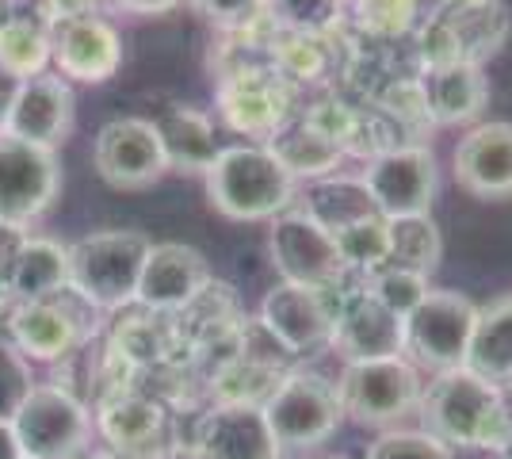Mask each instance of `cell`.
Returning <instances> with one entry per match:
<instances>
[{
	"instance_id": "cell-1",
	"label": "cell",
	"mask_w": 512,
	"mask_h": 459,
	"mask_svg": "<svg viewBox=\"0 0 512 459\" xmlns=\"http://www.w3.org/2000/svg\"><path fill=\"white\" fill-rule=\"evenodd\" d=\"M417 414L425 421V433L448 448H482L501 456L512 444V406L470 368L436 375L421 394Z\"/></svg>"
},
{
	"instance_id": "cell-2",
	"label": "cell",
	"mask_w": 512,
	"mask_h": 459,
	"mask_svg": "<svg viewBox=\"0 0 512 459\" xmlns=\"http://www.w3.org/2000/svg\"><path fill=\"white\" fill-rule=\"evenodd\" d=\"M207 196L218 215L234 222H272L291 211L299 180L268 146H226L207 169Z\"/></svg>"
},
{
	"instance_id": "cell-3",
	"label": "cell",
	"mask_w": 512,
	"mask_h": 459,
	"mask_svg": "<svg viewBox=\"0 0 512 459\" xmlns=\"http://www.w3.org/2000/svg\"><path fill=\"white\" fill-rule=\"evenodd\" d=\"M153 241L138 230H96L69 245V287L92 310L134 303Z\"/></svg>"
},
{
	"instance_id": "cell-4",
	"label": "cell",
	"mask_w": 512,
	"mask_h": 459,
	"mask_svg": "<svg viewBox=\"0 0 512 459\" xmlns=\"http://www.w3.org/2000/svg\"><path fill=\"white\" fill-rule=\"evenodd\" d=\"M12 429L31 459H85L96 433L85 398L62 383H35L16 406Z\"/></svg>"
},
{
	"instance_id": "cell-5",
	"label": "cell",
	"mask_w": 512,
	"mask_h": 459,
	"mask_svg": "<svg viewBox=\"0 0 512 459\" xmlns=\"http://www.w3.org/2000/svg\"><path fill=\"white\" fill-rule=\"evenodd\" d=\"M341 410L360 425L390 429L421 406V368L409 356H379V360H352L337 379Z\"/></svg>"
},
{
	"instance_id": "cell-6",
	"label": "cell",
	"mask_w": 512,
	"mask_h": 459,
	"mask_svg": "<svg viewBox=\"0 0 512 459\" xmlns=\"http://www.w3.org/2000/svg\"><path fill=\"white\" fill-rule=\"evenodd\" d=\"M264 417L279 452H306L329 440L341 425V394L337 383L318 372H283L272 394L264 398Z\"/></svg>"
},
{
	"instance_id": "cell-7",
	"label": "cell",
	"mask_w": 512,
	"mask_h": 459,
	"mask_svg": "<svg viewBox=\"0 0 512 459\" xmlns=\"http://www.w3.org/2000/svg\"><path fill=\"white\" fill-rule=\"evenodd\" d=\"M478 306L459 291H428L406 318V356L417 368L444 375L467 364Z\"/></svg>"
},
{
	"instance_id": "cell-8",
	"label": "cell",
	"mask_w": 512,
	"mask_h": 459,
	"mask_svg": "<svg viewBox=\"0 0 512 459\" xmlns=\"http://www.w3.org/2000/svg\"><path fill=\"white\" fill-rule=\"evenodd\" d=\"M337 306L341 295L337 287H302L279 280L264 303H260V329L291 356H306L325 345H333V326H337Z\"/></svg>"
},
{
	"instance_id": "cell-9",
	"label": "cell",
	"mask_w": 512,
	"mask_h": 459,
	"mask_svg": "<svg viewBox=\"0 0 512 459\" xmlns=\"http://www.w3.org/2000/svg\"><path fill=\"white\" fill-rule=\"evenodd\" d=\"M96 310L73 291L65 287L54 299H39V303H16L8 314V341L20 349L27 364H58L69 360L77 345L85 341V322Z\"/></svg>"
},
{
	"instance_id": "cell-10",
	"label": "cell",
	"mask_w": 512,
	"mask_h": 459,
	"mask_svg": "<svg viewBox=\"0 0 512 459\" xmlns=\"http://www.w3.org/2000/svg\"><path fill=\"white\" fill-rule=\"evenodd\" d=\"M62 188L58 153L0 131V222L31 226L54 207Z\"/></svg>"
},
{
	"instance_id": "cell-11",
	"label": "cell",
	"mask_w": 512,
	"mask_h": 459,
	"mask_svg": "<svg viewBox=\"0 0 512 459\" xmlns=\"http://www.w3.org/2000/svg\"><path fill=\"white\" fill-rule=\"evenodd\" d=\"M268 249H272V264L283 276V284L333 291L348 276L341 249H337V238L329 230H321L302 207L299 211H283L279 219H272Z\"/></svg>"
},
{
	"instance_id": "cell-12",
	"label": "cell",
	"mask_w": 512,
	"mask_h": 459,
	"mask_svg": "<svg viewBox=\"0 0 512 459\" xmlns=\"http://www.w3.org/2000/svg\"><path fill=\"white\" fill-rule=\"evenodd\" d=\"M92 165L104 176L111 188L119 192H138L150 188L153 180L169 173V157L161 146V134L153 119H111L100 127L96 142H92Z\"/></svg>"
},
{
	"instance_id": "cell-13",
	"label": "cell",
	"mask_w": 512,
	"mask_h": 459,
	"mask_svg": "<svg viewBox=\"0 0 512 459\" xmlns=\"http://www.w3.org/2000/svg\"><path fill=\"white\" fill-rule=\"evenodd\" d=\"M92 425L119 459H169L176 448L172 414L150 394H111L96 406Z\"/></svg>"
},
{
	"instance_id": "cell-14",
	"label": "cell",
	"mask_w": 512,
	"mask_h": 459,
	"mask_svg": "<svg viewBox=\"0 0 512 459\" xmlns=\"http://www.w3.org/2000/svg\"><path fill=\"white\" fill-rule=\"evenodd\" d=\"M360 176L383 219L428 215L436 196V157L425 146H390L375 153Z\"/></svg>"
},
{
	"instance_id": "cell-15",
	"label": "cell",
	"mask_w": 512,
	"mask_h": 459,
	"mask_svg": "<svg viewBox=\"0 0 512 459\" xmlns=\"http://www.w3.org/2000/svg\"><path fill=\"white\" fill-rule=\"evenodd\" d=\"M50 66L65 81L104 85L123 66V39L115 23L88 12L77 20H62L50 31Z\"/></svg>"
},
{
	"instance_id": "cell-16",
	"label": "cell",
	"mask_w": 512,
	"mask_h": 459,
	"mask_svg": "<svg viewBox=\"0 0 512 459\" xmlns=\"http://www.w3.org/2000/svg\"><path fill=\"white\" fill-rule=\"evenodd\" d=\"M195 459H279L264 406L256 402H214L199 414L192 433Z\"/></svg>"
},
{
	"instance_id": "cell-17",
	"label": "cell",
	"mask_w": 512,
	"mask_h": 459,
	"mask_svg": "<svg viewBox=\"0 0 512 459\" xmlns=\"http://www.w3.org/2000/svg\"><path fill=\"white\" fill-rule=\"evenodd\" d=\"M207 284H211V264L195 245L157 241V245H150V257H146V268H142L134 303H142L153 314L188 310L207 291Z\"/></svg>"
},
{
	"instance_id": "cell-18",
	"label": "cell",
	"mask_w": 512,
	"mask_h": 459,
	"mask_svg": "<svg viewBox=\"0 0 512 459\" xmlns=\"http://www.w3.org/2000/svg\"><path fill=\"white\" fill-rule=\"evenodd\" d=\"M333 349L344 356V364L379 360V356H406V318L386 310L367 287L363 291H341Z\"/></svg>"
},
{
	"instance_id": "cell-19",
	"label": "cell",
	"mask_w": 512,
	"mask_h": 459,
	"mask_svg": "<svg viewBox=\"0 0 512 459\" xmlns=\"http://www.w3.org/2000/svg\"><path fill=\"white\" fill-rule=\"evenodd\" d=\"M73 115H77L73 85L58 73H39L20 85L12 111L4 119V134L58 153V146H65V138L73 131Z\"/></svg>"
},
{
	"instance_id": "cell-20",
	"label": "cell",
	"mask_w": 512,
	"mask_h": 459,
	"mask_svg": "<svg viewBox=\"0 0 512 459\" xmlns=\"http://www.w3.org/2000/svg\"><path fill=\"white\" fill-rule=\"evenodd\" d=\"M455 180L459 188L478 199L512 196V123L493 119L470 127L455 146Z\"/></svg>"
},
{
	"instance_id": "cell-21",
	"label": "cell",
	"mask_w": 512,
	"mask_h": 459,
	"mask_svg": "<svg viewBox=\"0 0 512 459\" xmlns=\"http://www.w3.org/2000/svg\"><path fill=\"white\" fill-rule=\"evenodd\" d=\"M490 100V85L482 69L470 62H448V66H425L421 77V104L436 123H470Z\"/></svg>"
},
{
	"instance_id": "cell-22",
	"label": "cell",
	"mask_w": 512,
	"mask_h": 459,
	"mask_svg": "<svg viewBox=\"0 0 512 459\" xmlns=\"http://www.w3.org/2000/svg\"><path fill=\"white\" fill-rule=\"evenodd\" d=\"M4 284H8V299L16 303H39V299L62 295L69 287V245L27 234L8 264Z\"/></svg>"
},
{
	"instance_id": "cell-23",
	"label": "cell",
	"mask_w": 512,
	"mask_h": 459,
	"mask_svg": "<svg viewBox=\"0 0 512 459\" xmlns=\"http://www.w3.org/2000/svg\"><path fill=\"white\" fill-rule=\"evenodd\" d=\"M222 115L234 131L272 142L287 123V96L272 81H260V73H245L222 88Z\"/></svg>"
},
{
	"instance_id": "cell-24",
	"label": "cell",
	"mask_w": 512,
	"mask_h": 459,
	"mask_svg": "<svg viewBox=\"0 0 512 459\" xmlns=\"http://www.w3.org/2000/svg\"><path fill=\"white\" fill-rule=\"evenodd\" d=\"M302 211L318 222L321 230H329L333 238L348 230V226H360L367 219H383L375 199L367 192L363 176H321L306 184V196H302Z\"/></svg>"
},
{
	"instance_id": "cell-25",
	"label": "cell",
	"mask_w": 512,
	"mask_h": 459,
	"mask_svg": "<svg viewBox=\"0 0 512 459\" xmlns=\"http://www.w3.org/2000/svg\"><path fill=\"white\" fill-rule=\"evenodd\" d=\"M463 368L501 394H512V299H497L486 310H478V326Z\"/></svg>"
},
{
	"instance_id": "cell-26",
	"label": "cell",
	"mask_w": 512,
	"mask_h": 459,
	"mask_svg": "<svg viewBox=\"0 0 512 459\" xmlns=\"http://www.w3.org/2000/svg\"><path fill=\"white\" fill-rule=\"evenodd\" d=\"M157 123L161 146L169 157V169H184V173H207L218 157V142H214V123L199 108H184L176 104Z\"/></svg>"
},
{
	"instance_id": "cell-27",
	"label": "cell",
	"mask_w": 512,
	"mask_h": 459,
	"mask_svg": "<svg viewBox=\"0 0 512 459\" xmlns=\"http://www.w3.org/2000/svg\"><path fill=\"white\" fill-rule=\"evenodd\" d=\"M268 150L283 161V169L295 176V180H321V176H333L341 165V142L337 134L318 127V123H299L291 131H279Z\"/></svg>"
},
{
	"instance_id": "cell-28",
	"label": "cell",
	"mask_w": 512,
	"mask_h": 459,
	"mask_svg": "<svg viewBox=\"0 0 512 459\" xmlns=\"http://www.w3.org/2000/svg\"><path fill=\"white\" fill-rule=\"evenodd\" d=\"M386 245L394 268H409L417 276H432L444 257V238L432 215H409V219H386Z\"/></svg>"
},
{
	"instance_id": "cell-29",
	"label": "cell",
	"mask_w": 512,
	"mask_h": 459,
	"mask_svg": "<svg viewBox=\"0 0 512 459\" xmlns=\"http://www.w3.org/2000/svg\"><path fill=\"white\" fill-rule=\"evenodd\" d=\"M0 66L20 81L50 73V31L31 16H4L0 20Z\"/></svg>"
},
{
	"instance_id": "cell-30",
	"label": "cell",
	"mask_w": 512,
	"mask_h": 459,
	"mask_svg": "<svg viewBox=\"0 0 512 459\" xmlns=\"http://www.w3.org/2000/svg\"><path fill=\"white\" fill-rule=\"evenodd\" d=\"M344 8L348 0H268V12L276 16L279 27L302 39L329 35L344 20Z\"/></svg>"
},
{
	"instance_id": "cell-31",
	"label": "cell",
	"mask_w": 512,
	"mask_h": 459,
	"mask_svg": "<svg viewBox=\"0 0 512 459\" xmlns=\"http://www.w3.org/2000/svg\"><path fill=\"white\" fill-rule=\"evenodd\" d=\"M352 16L375 39H402L421 20V0H352Z\"/></svg>"
},
{
	"instance_id": "cell-32",
	"label": "cell",
	"mask_w": 512,
	"mask_h": 459,
	"mask_svg": "<svg viewBox=\"0 0 512 459\" xmlns=\"http://www.w3.org/2000/svg\"><path fill=\"white\" fill-rule=\"evenodd\" d=\"M337 249L344 257L348 272H379L390 261V245H386V219H367L360 226H348L337 234Z\"/></svg>"
},
{
	"instance_id": "cell-33",
	"label": "cell",
	"mask_w": 512,
	"mask_h": 459,
	"mask_svg": "<svg viewBox=\"0 0 512 459\" xmlns=\"http://www.w3.org/2000/svg\"><path fill=\"white\" fill-rule=\"evenodd\" d=\"M367 291H371L386 310H394L398 318H409L432 287H428V276H417V272H409V268L383 264L379 272L367 276Z\"/></svg>"
},
{
	"instance_id": "cell-34",
	"label": "cell",
	"mask_w": 512,
	"mask_h": 459,
	"mask_svg": "<svg viewBox=\"0 0 512 459\" xmlns=\"http://www.w3.org/2000/svg\"><path fill=\"white\" fill-rule=\"evenodd\" d=\"M363 459H455V448L425 429H390L367 448Z\"/></svg>"
},
{
	"instance_id": "cell-35",
	"label": "cell",
	"mask_w": 512,
	"mask_h": 459,
	"mask_svg": "<svg viewBox=\"0 0 512 459\" xmlns=\"http://www.w3.org/2000/svg\"><path fill=\"white\" fill-rule=\"evenodd\" d=\"M31 387H35L31 364L23 360L12 341H0V421H12L16 406L27 398Z\"/></svg>"
},
{
	"instance_id": "cell-36",
	"label": "cell",
	"mask_w": 512,
	"mask_h": 459,
	"mask_svg": "<svg viewBox=\"0 0 512 459\" xmlns=\"http://www.w3.org/2000/svg\"><path fill=\"white\" fill-rule=\"evenodd\" d=\"M188 4L218 27H245L260 12H268V0H188Z\"/></svg>"
},
{
	"instance_id": "cell-37",
	"label": "cell",
	"mask_w": 512,
	"mask_h": 459,
	"mask_svg": "<svg viewBox=\"0 0 512 459\" xmlns=\"http://www.w3.org/2000/svg\"><path fill=\"white\" fill-rule=\"evenodd\" d=\"M27 230L23 226H12V222H0V280L8 276V264L16 257V249L23 245Z\"/></svg>"
},
{
	"instance_id": "cell-38",
	"label": "cell",
	"mask_w": 512,
	"mask_h": 459,
	"mask_svg": "<svg viewBox=\"0 0 512 459\" xmlns=\"http://www.w3.org/2000/svg\"><path fill=\"white\" fill-rule=\"evenodd\" d=\"M115 4L134 16H161V12H172L180 0H115Z\"/></svg>"
},
{
	"instance_id": "cell-39",
	"label": "cell",
	"mask_w": 512,
	"mask_h": 459,
	"mask_svg": "<svg viewBox=\"0 0 512 459\" xmlns=\"http://www.w3.org/2000/svg\"><path fill=\"white\" fill-rule=\"evenodd\" d=\"M20 77H12L8 69L0 66V131H4V119H8V111H12V100H16V92H20Z\"/></svg>"
},
{
	"instance_id": "cell-40",
	"label": "cell",
	"mask_w": 512,
	"mask_h": 459,
	"mask_svg": "<svg viewBox=\"0 0 512 459\" xmlns=\"http://www.w3.org/2000/svg\"><path fill=\"white\" fill-rule=\"evenodd\" d=\"M0 459H23V448L20 440H16L12 421H0Z\"/></svg>"
},
{
	"instance_id": "cell-41",
	"label": "cell",
	"mask_w": 512,
	"mask_h": 459,
	"mask_svg": "<svg viewBox=\"0 0 512 459\" xmlns=\"http://www.w3.org/2000/svg\"><path fill=\"white\" fill-rule=\"evenodd\" d=\"M470 4H486V0H444V8H470Z\"/></svg>"
},
{
	"instance_id": "cell-42",
	"label": "cell",
	"mask_w": 512,
	"mask_h": 459,
	"mask_svg": "<svg viewBox=\"0 0 512 459\" xmlns=\"http://www.w3.org/2000/svg\"><path fill=\"white\" fill-rule=\"evenodd\" d=\"M85 459H119V456H111V452H88Z\"/></svg>"
},
{
	"instance_id": "cell-43",
	"label": "cell",
	"mask_w": 512,
	"mask_h": 459,
	"mask_svg": "<svg viewBox=\"0 0 512 459\" xmlns=\"http://www.w3.org/2000/svg\"><path fill=\"white\" fill-rule=\"evenodd\" d=\"M497 459H512V444H509V448H505V452H501Z\"/></svg>"
},
{
	"instance_id": "cell-44",
	"label": "cell",
	"mask_w": 512,
	"mask_h": 459,
	"mask_svg": "<svg viewBox=\"0 0 512 459\" xmlns=\"http://www.w3.org/2000/svg\"><path fill=\"white\" fill-rule=\"evenodd\" d=\"M325 459H344V456H325Z\"/></svg>"
},
{
	"instance_id": "cell-45",
	"label": "cell",
	"mask_w": 512,
	"mask_h": 459,
	"mask_svg": "<svg viewBox=\"0 0 512 459\" xmlns=\"http://www.w3.org/2000/svg\"><path fill=\"white\" fill-rule=\"evenodd\" d=\"M23 459H31V456H23Z\"/></svg>"
}]
</instances>
